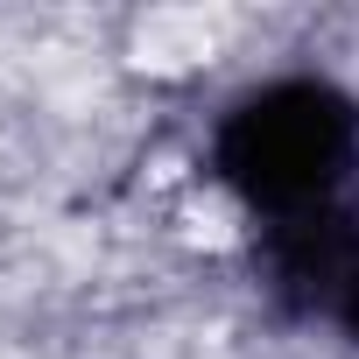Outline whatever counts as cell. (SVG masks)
Returning a JSON list of instances; mask_svg holds the SVG:
<instances>
[{"label": "cell", "instance_id": "cell-1", "mask_svg": "<svg viewBox=\"0 0 359 359\" xmlns=\"http://www.w3.org/2000/svg\"><path fill=\"white\" fill-rule=\"evenodd\" d=\"M205 184L240 212L247 240L352 212L359 205V92L310 64L247 78L205 120Z\"/></svg>", "mask_w": 359, "mask_h": 359}, {"label": "cell", "instance_id": "cell-2", "mask_svg": "<svg viewBox=\"0 0 359 359\" xmlns=\"http://www.w3.org/2000/svg\"><path fill=\"white\" fill-rule=\"evenodd\" d=\"M254 289L275 317L303 331H331L338 345H359V205L331 212L317 226L254 233L247 240Z\"/></svg>", "mask_w": 359, "mask_h": 359}]
</instances>
